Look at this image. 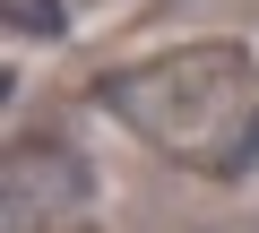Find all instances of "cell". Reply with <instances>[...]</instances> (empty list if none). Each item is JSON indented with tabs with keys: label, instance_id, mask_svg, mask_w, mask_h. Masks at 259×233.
I'll return each mask as SVG.
<instances>
[{
	"label": "cell",
	"instance_id": "obj_1",
	"mask_svg": "<svg viewBox=\"0 0 259 233\" xmlns=\"http://www.w3.org/2000/svg\"><path fill=\"white\" fill-rule=\"evenodd\" d=\"M112 112H130V130L156 138L182 164L225 173L233 147L259 138V69L242 61V43H182L173 61H147L104 86Z\"/></svg>",
	"mask_w": 259,
	"mask_h": 233
}]
</instances>
